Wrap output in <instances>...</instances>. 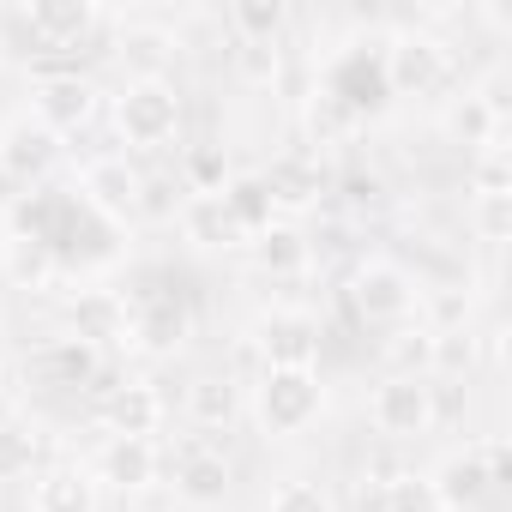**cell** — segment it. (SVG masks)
<instances>
[{"label":"cell","mask_w":512,"mask_h":512,"mask_svg":"<svg viewBox=\"0 0 512 512\" xmlns=\"http://www.w3.org/2000/svg\"><path fill=\"white\" fill-rule=\"evenodd\" d=\"M326 404V386L314 368H266L260 386H253V416H260V428L272 440H290L302 434Z\"/></svg>","instance_id":"1"},{"label":"cell","mask_w":512,"mask_h":512,"mask_svg":"<svg viewBox=\"0 0 512 512\" xmlns=\"http://www.w3.org/2000/svg\"><path fill=\"white\" fill-rule=\"evenodd\" d=\"M115 133L133 151H163L181 133V91L169 79H133L115 97Z\"/></svg>","instance_id":"2"},{"label":"cell","mask_w":512,"mask_h":512,"mask_svg":"<svg viewBox=\"0 0 512 512\" xmlns=\"http://www.w3.org/2000/svg\"><path fill=\"white\" fill-rule=\"evenodd\" d=\"M506 470H512L506 440H476V446L452 452V458L434 470V500L452 506V512H476L482 500H494V494L506 488Z\"/></svg>","instance_id":"3"},{"label":"cell","mask_w":512,"mask_h":512,"mask_svg":"<svg viewBox=\"0 0 512 512\" xmlns=\"http://www.w3.org/2000/svg\"><path fill=\"white\" fill-rule=\"evenodd\" d=\"M416 302H422V290L398 260H362L356 278H350V308L368 326H398V320L416 314Z\"/></svg>","instance_id":"4"},{"label":"cell","mask_w":512,"mask_h":512,"mask_svg":"<svg viewBox=\"0 0 512 512\" xmlns=\"http://www.w3.org/2000/svg\"><path fill=\"white\" fill-rule=\"evenodd\" d=\"M368 422L374 434L386 440H416L440 422V398H434V380H380L374 398H368Z\"/></svg>","instance_id":"5"},{"label":"cell","mask_w":512,"mask_h":512,"mask_svg":"<svg viewBox=\"0 0 512 512\" xmlns=\"http://www.w3.org/2000/svg\"><path fill=\"white\" fill-rule=\"evenodd\" d=\"M446 73H452V55H446L440 37H428V31H404V37L386 43V85H392V97H410V91L428 97V91L446 85Z\"/></svg>","instance_id":"6"},{"label":"cell","mask_w":512,"mask_h":512,"mask_svg":"<svg viewBox=\"0 0 512 512\" xmlns=\"http://www.w3.org/2000/svg\"><path fill=\"white\" fill-rule=\"evenodd\" d=\"M253 344H260L266 368H314L320 356V320L302 308H272L260 326H253Z\"/></svg>","instance_id":"7"},{"label":"cell","mask_w":512,"mask_h":512,"mask_svg":"<svg viewBox=\"0 0 512 512\" xmlns=\"http://www.w3.org/2000/svg\"><path fill=\"white\" fill-rule=\"evenodd\" d=\"M326 97H332L338 109H350V115L380 109V103L392 97V85H386V49L368 55V43H356V49L326 73Z\"/></svg>","instance_id":"8"},{"label":"cell","mask_w":512,"mask_h":512,"mask_svg":"<svg viewBox=\"0 0 512 512\" xmlns=\"http://www.w3.org/2000/svg\"><path fill=\"white\" fill-rule=\"evenodd\" d=\"M139 187H145V175L127 157H97L79 175V205L103 223H121L127 211H139Z\"/></svg>","instance_id":"9"},{"label":"cell","mask_w":512,"mask_h":512,"mask_svg":"<svg viewBox=\"0 0 512 512\" xmlns=\"http://www.w3.org/2000/svg\"><path fill=\"white\" fill-rule=\"evenodd\" d=\"M61 157V133H49L37 115H19L0 127V175L7 181H43Z\"/></svg>","instance_id":"10"},{"label":"cell","mask_w":512,"mask_h":512,"mask_svg":"<svg viewBox=\"0 0 512 512\" xmlns=\"http://www.w3.org/2000/svg\"><path fill=\"white\" fill-rule=\"evenodd\" d=\"M127 332H133V344H139V350L169 356V350H181V344H187L193 314H187V302H181L175 290H157V296H139V308H133Z\"/></svg>","instance_id":"11"},{"label":"cell","mask_w":512,"mask_h":512,"mask_svg":"<svg viewBox=\"0 0 512 512\" xmlns=\"http://www.w3.org/2000/svg\"><path fill=\"white\" fill-rule=\"evenodd\" d=\"M31 115H37L49 133H73V127H85V121L97 115V91H91V79H79V73H55V79L37 85Z\"/></svg>","instance_id":"12"},{"label":"cell","mask_w":512,"mask_h":512,"mask_svg":"<svg viewBox=\"0 0 512 512\" xmlns=\"http://www.w3.org/2000/svg\"><path fill=\"white\" fill-rule=\"evenodd\" d=\"M19 25L31 31L37 49H79V37L97 25V7H85V0H37V7L19 13Z\"/></svg>","instance_id":"13"},{"label":"cell","mask_w":512,"mask_h":512,"mask_svg":"<svg viewBox=\"0 0 512 512\" xmlns=\"http://www.w3.org/2000/svg\"><path fill=\"white\" fill-rule=\"evenodd\" d=\"M229 482H235V470H229V458L217 446H181V458H175V494L187 506H217L229 494Z\"/></svg>","instance_id":"14"},{"label":"cell","mask_w":512,"mask_h":512,"mask_svg":"<svg viewBox=\"0 0 512 512\" xmlns=\"http://www.w3.org/2000/svg\"><path fill=\"white\" fill-rule=\"evenodd\" d=\"M31 512H97V482L79 464H43L31 476Z\"/></svg>","instance_id":"15"},{"label":"cell","mask_w":512,"mask_h":512,"mask_svg":"<svg viewBox=\"0 0 512 512\" xmlns=\"http://www.w3.org/2000/svg\"><path fill=\"white\" fill-rule=\"evenodd\" d=\"M247 253H253V266L260 272H272V278H296L302 266H308V235L290 223V217H272L266 229H253L247 235Z\"/></svg>","instance_id":"16"},{"label":"cell","mask_w":512,"mask_h":512,"mask_svg":"<svg viewBox=\"0 0 512 512\" xmlns=\"http://www.w3.org/2000/svg\"><path fill=\"white\" fill-rule=\"evenodd\" d=\"M97 476L121 494H139L157 482V446L151 440H127V434H109V446L97 452Z\"/></svg>","instance_id":"17"},{"label":"cell","mask_w":512,"mask_h":512,"mask_svg":"<svg viewBox=\"0 0 512 512\" xmlns=\"http://www.w3.org/2000/svg\"><path fill=\"white\" fill-rule=\"evenodd\" d=\"M31 368H37L49 386H91V380L103 374V350L85 344V338H49Z\"/></svg>","instance_id":"18"},{"label":"cell","mask_w":512,"mask_h":512,"mask_svg":"<svg viewBox=\"0 0 512 512\" xmlns=\"http://www.w3.org/2000/svg\"><path fill=\"white\" fill-rule=\"evenodd\" d=\"M103 422H109V434L151 440V434H157V422H163V398H157V386H145V380H127V386H115V398H109Z\"/></svg>","instance_id":"19"},{"label":"cell","mask_w":512,"mask_h":512,"mask_svg":"<svg viewBox=\"0 0 512 512\" xmlns=\"http://www.w3.org/2000/svg\"><path fill=\"white\" fill-rule=\"evenodd\" d=\"M67 320H73L67 338H85V344H115V338H127V302H121L115 290H85V296L67 308Z\"/></svg>","instance_id":"20"},{"label":"cell","mask_w":512,"mask_h":512,"mask_svg":"<svg viewBox=\"0 0 512 512\" xmlns=\"http://www.w3.org/2000/svg\"><path fill=\"white\" fill-rule=\"evenodd\" d=\"M175 217H181V235L199 241V247H235V241H241V229H235L223 193H187Z\"/></svg>","instance_id":"21"},{"label":"cell","mask_w":512,"mask_h":512,"mask_svg":"<svg viewBox=\"0 0 512 512\" xmlns=\"http://www.w3.org/2000/svg\"><path fill=\"white\" fill-rule=\"evenodd\" d=\"M0 260H7V278H13L19 290H49L55 272H61L55 247H43V241H31V235H13L7 247H0Z\"/></svg>","instance_id":"22"},{"label":"cell","mask_w":512,"mask_h":512,"mask_svg":"<svg viewBox=\"0 0 512 512\" xmlns=\"http://www.w3.org/2000/svg\"><path fill=\"white\" fill-rule=\"evenodd\" d=\"M223 205H229V217H235L241 241H247L253 229H266V223L278 217V205H272V187H266V175H241V181H223Z\"/></svg>","instance_id":"23"},{"label":"cell","mask_w":512,"mask_h":512,"mask_svg":"<svg viewBox=\"0 0 512 512\" xmlns=\"http://www.w3.org/2000/svg\"><path fill=\"white\" fill-rule=\"evenodd\" d=\"M266 187H272V205H314L320 199V163H308V157H278L272 169H266Z\"/></svg>","instance_id":"24"},{"label":"cell","mask_w":512,"mask_h":512,"mask_svg":"<svg viewBox=\"0 0 512 512\" xmlns=\"http://www.w3.org/2000/svg\"><path fill=\"white\" fill-rule=\"evenodd\" d=\"M284 25H290V7H284V0H235V7H229L235 43H278Z\"/></svg>","instance_id":"25"},{"label":"cell","mask_w":512,"mask_h":512,"mask_svg":"<svg viewBox=\"0 0 512 512\" xmlns=\"http://www.w3.org/2000/svg\"><path fill=\"white\" fill-rule=\"evenodd\" d=\"M187 416L199 428H229L235 422V380L229 374H199L187 386Z\"/></svg>","instance_id":"26"},{"label":"cell","mask_w":512,"mask_h":512,"mask_svg":"<svg viewBox=\"0 0 512 512\" xmlns=\"http://www.w3.org/2000/svg\"><path fill=\"white\" fill-rule=\"evenodd\" d=\"M223 181H229V163H223L217 139H199L181 151V187L187 193H223Z\"/></svg>","instance_id":"27"},{"label":"cell","mask_w":512,"mask_h":512,"mask_svg":"<svg viewBox=\"0 0 512 512\" xmlns=\"http://www.w3.org/2000/svg\"><path fill=\"white\" fill-rule=\"evenodd\" d=\"M428 344H434V332L428 326H416V332H398L380 356H386V374L392 380H428Z\"/></svg>","instance_id":"28"},{"label":"cell","mask_w":512,"mask_h":512,"mask_svg":"<svg viewBox=\"0 0 512 512\" xmlns=\"http://www.w3.org/2000/svg\"><path fill=\"white\" fill-rule=\"evenodd\" d=\"M380 512H440L434 482L416 476V470H398L392 482H380Z\"/></svg>","instance_id":"29"},{"label":"cell","mask_w":512,"mask_h":512,"mask_svg":"<svg viewBox=\"0 0 512 512\" xmlns=\"http://www.w3.org/2000/svg\"><path fill=\"white\" fill-rule=\"evenodd\" d=\"M470 368H476V338H470V332H434V344H428V374L458 380V374H470Z\"/></svg>","instance_id":"30"},{"label":"cell","mask_w":512,"mask_h":512,"mask_svg":"<svg viewBox=\"0 0 512 512\" xmlns=\"http://www.w3.org/2000/svg\"><path fill=\"white\" fill-rule=\"evenodd\" d=\"M470 187H476V199H512V157H506L500 145L476 151V163H470Z\"/></svg>","instance_id":"31"},{"label":"cell","mask_w":512,"mask_h":512,"mask_svg":"<svg viewBox=\"0 0 512 512\" xmlns=\"http://www.w3.org/2000/svg\"><path fill=\"white\" fill-rule=\"evenodd\" d=\"M169 49H175V31H151V25H145V31H127V37H121V55H133L139 79H163L157 61H163Z\"/></svg>","instance_id":"32"},{"label":"cell","mask_w":512,"mask_h":512,"mask_svg":"<svg viewBox=\"0 0 512 512\" xmlns=\"http://www.w3.org/2000/svg\"><path fill=\"white\" fill-rule=\"evenodd\" d=\"M266 512H338V506H332V494H326L320 482L290 476V482L272 488V506H266Z\"/></svg>","instance_id":"33"},{"label":"cell","mask_w":512,"mask_h":512,"mask_svg":"<svg viewBox=\"0 0 512 512\" xmlns=\"http://www.w3.org/2000/svg\"><path fill=\"white\" fill-rule=\"evenodd\" d=\"M235 67H241L247 85H272L284 73V55H278V43H241L235 49Z\"/></svg>","instance_id":"34"},{"label":"cell","mask_w":512,"mask_h":512,"mask_svg":"<svg viewBox=\"0 0 512 512\" xmlns=\"http://www.w3.org/2000/svg\"><path fill=\"white\" fill-rule=\"evenodd\" d=\"M308 127H314V139H338V133H350V127H356V115H350V109H338V103L320 91V97L308 103Z\"/></svg>","instance_id":"35"},{"label":"cell","mask_w":512,"mask_h":512,"mask_svg":"<svg viewBox=\"0 0 512 512\" xmlns=\"http://www.w3.org/2000/svg\"><path fill=\"white\" fill-rule=\"evenodd\" d=\"M476 235L488 247H500L512 235V199H476Z\"/></svg>","instance_id":"36"},{"label":"cell","mask_w":512,"mask_h":512,"mask_svg":"<svg viewBox=\"0 0 512 512\" xmlns=\"http://www.w3.org/2000/svg\"><path fill=\"white\" fill-rule=\"evenodd\" d=\"M0 470H31V434H19V428L0 434Z\"/></svg>","instance_id":"37"}]
</instances>
